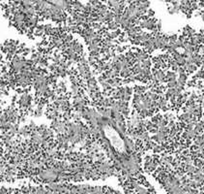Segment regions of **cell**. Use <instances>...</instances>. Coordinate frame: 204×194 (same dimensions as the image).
I'll list each match as a JSON object with an SVG mask.
<instances>
[{
    "label": "cell",
    "mask_w": 204,
    "mask_h": 194,
    "mask_svg": "<svg viewBox=\"0 0 204 194\" xmlns=\"http://www.w3.org/2000/svg\"><path fill=\"white\" fill-rule=\"evenodd\" d=\"M108 27L110 28V29H116L118 27V23H116V21H109V23H108Z\"/></svg>",
    "instance_id": "1"
}]
</instances>
